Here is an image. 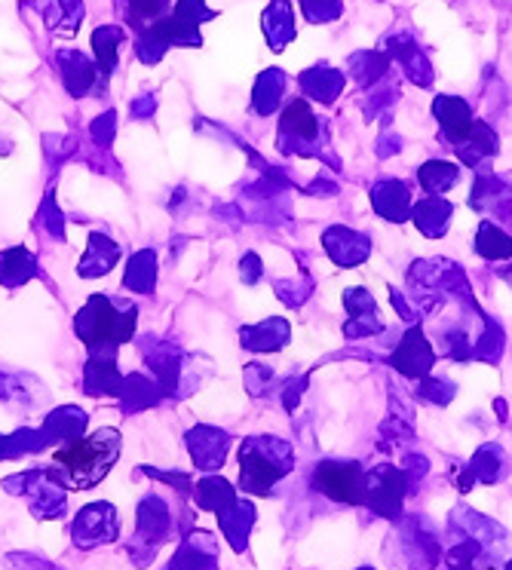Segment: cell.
<instances>
[{"instance_id":"obj_16","label":"cell","mask_w":512,"mask_h":570,"mask_svg":"<svg viewBox=\"0 0 512 570\" xmlns=\"http://www.w3.org/2000/svg\"><path fill=\"white\" fill-rule=\"evenodd\" d=\"M512 248V243L506 239V236L500 234L498 227H482V243H479V252L482 255H506Z\"/></svg>"},{"instance_id":"obj_5","label":"cell","mask_w":512,"mask_h":570,"mask_svg":"<svg viewBox=\"0 0 512 570\" xmlns=\"http://www.w3.org/2000/svg\"><path fill=\"white\" fill-rule=\"evenodd\" d=\"M117 537V524H114V509L108 503H92L87 507L75 521V540L77 546H99L108 543Z\"/></svg>"},{"instance_id":"obj_1","label":"cell","mask_w":512,"mask_h":570,"mask_svg":"<svg viewBox=\"0 0 512 570\" xmlns=\"http://www.w3.org/2000/svg\"><path fill=\"white\" fill-rule=\"evenodd\" d=\"M215 19V10H209L203 0H178L176 10L157 22V26L138 35V56L141 62H160V56L169 47H200V22Z\"/></svg>"},{"instance_id":"obj_13","label":"cell","mask_w":512,"mask_h":570,"mask_svg":"<svg viewBox=\"0 0 512 570\" xmlns=\"http://www.w3.org/2000/svg\"><path fill=\"white\" fill-rule=\"evenodd\" d=\"M154 276H157L154 255H150V252H141V255H136V261L129 264V271H126V285L136 288V292H150Z\"/></svg>"},{"instance_id":"obj_9","label":"cell","mask_w":512,"mask_h":570,"mask_svg":"<svg viewBox=\"0 0 512 570\" xmlns=\"http://www.w3.org/2000/svg\"><path fill=\"white\" fill-rule=\"evenodd\" d=\"M124 28L117 26H101L92 35V50H96V68H99L101 80H108L117 68V50L124 47Z\"/></svg>"},{"instance_id":"obj_10","label":"cell","mask_w":512,"mask_h":570,"mask_svg":"<svg viewBox=\"0 0 512 570\" xmlns=\"http://www.w3.org/2000/svg\"><path fill=\"white\" fill-rule=\"evenodd\" d=\"M188 445L200 466H215L218 460H225V435L215 430H194L188 435Z\"/></svg>"},{"instance_id":"obj_2","label":"cell","mask_w":512,"mask_h":570,"mask_svg":"<svg viewBox=\"0 0 512 570\" xmlns=\"http://www.w3.org/2000/svg\"><path fill=\"white\" fill-rule=\"evenodd\" d=\"M120 451V439L114 430H99L89 439L71 442L56 454V470L68 488H92L105 472L111 470Z\"/></svg>"},{"instance_id":"obj_4","label":"cell","mask_w":512,"mask_h":570,"mask_svg":"<svg viewBox=\"0 0 512 570\" xmlns=\"http://www.w3.org/2000/svg\"><path fill=\"white\" fill-rule=\"evenodd\" d=\"M316 488L341 503H363L365 482L360 466L353 463H325L316 470Z\"/></svg>"},{"instance_id":"obj_12","label":"cell","mask_w":512,"mask_h":570,"mask_svg":"<svg viewBox=\"0 0 512 570\" xmlns=\"http://www.w3.org/2000/svg\"><path fill=\"white\" fill-rule=\"evenodd\" d=\"M288 7L286 3H274L267 13H264V31L267 38L274 40V47L279 50L288 38H292V19H288Z\"/></svg>"},{"instance_id":"obj_14","label":"cell","mask_w":512,"mask_h":570,"mask_svg":"<svg viewBox=\"0 0 512 570\" xmlns=\"http://www.w3.org/2000/svg\"><path fill=\"white\" fill-rule=\"evenodd\" d=\"M197 500H200L203 509H227L230 507V488L225 484V479H206L197 491Z\"/></svg>"},{"instance_id":"obj_8","label":"cell","mask_w":512,"mask_h":570,"mask_svg":"<svg viewBox=\"0 0 512 570\" xmlns=\"http://www.w3.org/2000/svg\"><path fill=\"white\" fill-rule=\"evenodd\" d=\"M117 7H120L126 22L136 28L138 35L150 31L157 22H163L169 16V0H117Z\"/></svg>"},{"instance_id":"obj_11","label":"cell","mask_w":512,"mask_h":570,"mask_svg":"<svg viewBox=\"0 0 512 570\" xmlns=\"http://www.w3.org/2000/svg\"><path fill=\"white\" fill-rule=\"evenodd\" d=\"M31 276H35V261H31L26 248H13V252H7L0 258V279L10 285V288L22 285Z\"/></svg>"},{"instance_id":"obj_6","label":"cell","mask_w":512,"mask_h":570,"mask_svg":"<svg viewBox=\"0 0 512 570\" xmlns=\"http://www.w3.org/2000/svg\"><path fill=\"white\" fill-rule=\"evenodd\" d=\"M59 68H62V80L71 96H83V92L96 87V80H99V68L89 62L83 52L77 50L59 52Z\"/></svg>"},{"instance_id":"obj_15","label":"cell","mask_w":512,"mask_h":570,"mask_svg":"<svg viewBox=\"0 0 512 570\" xmlns=\"http://www.w3.org/2000/svg\"><path fill=\"white\" fill-rule=\"evenodd\" d=\"M283 129H295V136H313L316 129V120H313L311 108L304 101H292L286 108V117H283Z\"/></svg>"},{"instance_id":"obj_7","label":"cell","mask_w":512,"mask_h":570,"mask_svg":"<svg viewBox=\"0 0 512 570\" xmlns=\"http://www.w3.org/2000/svg\"><path fill=\"white\" fill-rule=\"evenodd\" d=\"M35 7L47 16V26L62 35H77L83 22V0H35Z\"/></svg>"},{"instance_id":"obj_3","label":"cell","mask_w":512,"mask_h":570,"mask_svg":"<svg viewBox=\"0 0 512 570\" xmlns=\"http://www.w3.org/2000/svg\"><path fill=\"white\" fill-rule=\"evenodd\" d=\"M77 328H80V337L87 341L89 347H117V344L132 337L136 313H129L124 320V313L114 311L108 298H92L87 304V311L80 313Z\"/></svg>"}]
</instances>
